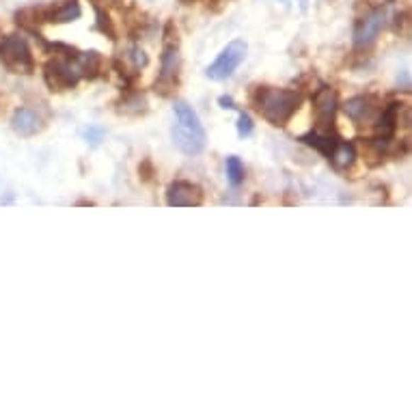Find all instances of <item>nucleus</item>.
<instances>
[{"mask_svg":"<svg viewBox=\"0 0 412 412\" xmlns=\"http://www.w3.org/2000/svg\"><path fill=\"white\" fill-rule=\"evenodd\" d=\"M304 95L298 89H277V87H255L250 91V104L270 126L283 128L302 106Z\"/></svg>","mask_w":412,"mask_h":412,"instance_id":"obj_1","label":"nucleus"},{"mask_svg":"<svg viewBox=\"0 0 412 412\" xmlns=\"http://www.w3.org/2000/svg\"><path fill=\"white\" fill-rule=\"evenodd\" d=\"M182 74V55H179V35L173 22H167L162 30V57H160V74L153 82V93L160 97H173L179 89Z\"/></svg>","mask_w":412,"mask_h":412,"instance_id":"obj_2","label":"nucleus"},{"mask_svg":"<svg viewBox=\"0 0 412 412\" xmlns=\"http://www.w3.org/2000/svg\"><path fill=\"white\" fill-rule=\"evenodd\" d=\"M175 111V128H173V143L175 147L186 153V156H196L205 149V143H208V134H205V128L199 121V115L192 111V106L184 99H175L173 104Z\"/></svg>","mask_w":412,"mask_h":412,"instance_id":"obj_3","label":"nucleus"},{"mask_svg":"<svg viewBox=\"0 0 412 412\" xmlns=\"http://www.w3.org/2000/svg\"><path fill=\"white\" fill-rule=\"evenodd\" d=\"M0 63L11 74H33L35 72V57L28 41L22 35H5L0 39Z\"/></svg>","mask_w":412,"mask_h":412,"instance_id":"obj_4","label":"nucleus"},{"mask_svg":"<svg viewBox=\"0 0 412 412\" xmlns=\"http://www.w3.org/2000/svg\"><path fill=\"white\" fill-rule=\"evenodd\" d=\"M391 9H393V0L372 9L369 13H365L363 20L356 24V28H354V48L356 50H367L374 45V41L378 39L382 28L391 22Z\"/></svg>","mask_w":412,"mask_h":412,"instance_id":"obj_5","label":"nucleus"},{"mask_svg":"<svg viewBox=\"0 0 412 412\" xmlns=\"http://www.w3.org/2000/svg\"><path fill=\"white\" fill-rule=\"evenodd\" d=\"M43 80L48 84V89L55 91V93H63V91H69V89H76V84L80 82V76L76 72L74 59L57 57L55 55L43 67Z\"/></svg>","mask_w":412,"mask_h":412,"instance_id":"obj_6","label":"nucleus"},{"mask_svg":"<svg viewBox=\"0 0 412 412\" xmlns=\"http://www.w3.org/2000/svg\"><path fill=\"white\" fill-rule=\"evenodd\" d=\"M339 108V97L333 87H320L313 91V115H316V130L335 134V117Z\"/></svg>","mask_w":412,"mask_h":412,"instance_id":"obj_7","label":"nucleus"},{"mask_svg":"<svg viewBox=\"0 0 412 412\" xmlns=\"http://www.w3.org/2000/svg\"><path fill=\"white\" fill-rule=\"evenodd\" d=\"M246 52H248V45L244 39H235L231 41L223 52L218 55V59L205 69V74H208V78L212 80H227L229 76H233V72L244 63L246 59Z\"/></svg>","mask_w":412,"mask_h":412,"instance_id":"obj_8","label":"nucleus"},{"mask_svg":"<svg viewBox=\"0 0 412 412\" xmlns=\"http://www.w3.org/2000/svg\"><path fill=\"white\" fill-rule=\"evenodd\" d=\"M380 99L376 95H356L352 99H347L343 104V113L356 123V126H363V123H372L376 121L378 113H380Z\"/></svg>","mask_w":412,"mask_h":412,"instance_id":"obj_9","label":"nucleus"},{"mask_svg":"<svg viewBox=\"0 0 412 412\" xmlns=\"http://www.w3.org/2000/svg\"><path fill=\"white\" fill-rule=\"evenodd\" d=\"M205 201V192L199 184L192 182H175L167 190L169 208H199Z\"/></svg>","mask_w":412,"mask_h":412,"instance_id":"obj_10","label":"nucleus"},{"mask_svg":"<svg viewBox=\"0 0 412 412\" xmlns=\"http://www.w3.org/2000/svg\"><path fill=\"white\" fill-rule=\"evenodd\" d=\"M401 104L399 101H389L386 106L380 108L376 121H374V132H376V138H382V140H391L395 138L397 130H399V115H401Z\"/></svg>","mask_w":412,"mask_h":412,"instance_id":"obj_11","label":"nucleus"},{"mask_svg":"<svg viewBox=\"0 0 412 412\" xmlns=\"http://www.w3.org/2000/svg\"><path fill=\"white\" fill-rule=\"evenodd\" d=\"M74 65H76L80 80L82 78L97 80V78L106 76V61L99 52H95V50H91V52H78V57L74 59Z\"/></svg>","mask_w":412,"mask_h":412,"instance_id":"obj_12","label":"nucleus"},{"mask_svg":"<svg viewBox=\"0 0 412 412\" xmlns=\"http://www.w3.org/2000/svg\"><path fill=\"white\" fill-rule=\"evenodd\" d=\"M11 128L20 134V136H35V134H39L43 128H45V123H43V119H41V115L39 113H35V111H30V108H18L16 113H13V117H11Z\"/></svg>","mask_w":412,"mask_h":412,"instance_id":"obj_13","label":"nucleus"},{"mask_svg":"<svg viewBox=\"0 0 412 412\" xmlns=\"http://www.w3.org/2000/svg\"><path fill=\"white\" fill-rule=\"evenodd\" d=\"M302 145H308V147H313L316 151H320L322 156H330L333 153V149L337 147V143L341 140L339 136H337V132L335 134H326V132H318V130H311V132H306V134H302L300 138H298Z\"/></svg>","mask_w":412,"mask_h":412,"instance_id":"obj_14","label":"nucleus"},{"mask_svg":"<svg viewBox=\"0 0 412 412\" xmlns=\"http://www.w3.org/2000/svg\"><path fill=\"white\" fill-rule=\"evenodd\" d=\"M356 158H358L356 147H354L352 143H345V140H339L337 147L333 149V153L328 156V160L333 162V167H335L337 171H341V173L350 171V169L354 167Z\"/></svg>","mask_w":412,"mask_h":412,"instance_id":"obj_15","label":"nucleus"},{"mask_svg":"<svg viewBox=\"0 0 412 412\" xmlns=\"http://www.w3.org/2000/svg\"><path fill=\"white\" fill-rule=\"evenodd\" d=\"M117 106H119L117 111L123 115H143V113H147V99L140 91L130 87V89H126V93L119 99Z\"/></svg>","mask_w":412,"mask_h":412,"instance_id":"obj_16","label":"nucleus"},{"mask_svg":"<svg viewBox=\"0 0 412 412\" xmlns=\"http://www.w3.org/2000/svg\"><path fill=\"white\" fill-rule=\"evenodd\" d=\"M93 9H95V28L101 33V35H106L111 41H117V26L111 18V13L106 11V7H101L99 3H93Z\"/></svg>","mask_w":412,"mask_h":412,"instance_id":"obj_17","label":"nucleus"},{"mask_svg":"<svg viewBox=\"0 0 412 412\" xmlns=\"http://www.w3.org/2000/svg\"><path fill=\"white\" fill-rule=\"evenodd\" d=\"M225 169H227V179L233 184V186H240L244 184V177H246V171H244V165L238 156H229L227 162H225Z\"/></svg>","mask_w":412,"mask_h":412,"instance_id":"obj_18","label":"nucleus"},{"mask_svg":"<svg viewBox=\"0 0 412 412\" xmlns=\"http://www.w3.org/2000/svg\"><path fill=\"white\" fill-rule=\"evenodd\" d=\"M123 59L128 61V65H132L134 69H145L147 65H149V59H147V55L143 52V50L138 48V45H132L128 52L123 55Z\"/></svg>","mask_w":412,"mask_h":412,"instance_id":"obj_19","label":"nucleus"},{"mask_svg":"<svg viewBox=\"0 0 412 412\" xmlns=\"http://www.w3.org/2000/svg\"><path fill=\"white\" fill-rule=\"evenodd\" d=\"M252 130H255V123H252L250 115L248 113H240V117H238V136L240 138H248L252 134Z\"/></svg>","mask_w":412,"mask_h":412,"instance_id":"obj_20","label":"nucleus"},{"mask_svg":"<svg viewBox=\"0 0 412 412\" xmlns=\"http://www.w3.org/2000/svg\"><path fill=\"white\" fill-rule=\"evenodd\" d=\"M138 177H140V182H145V184L153 182V177H156V167H153V162H151L149 158H145V160L138 165Z\"/></svg>","mask_w":412,"mask_h":412,"instance_id":"obj_21","label":"nucleus"},{"mask_svg":"<svg viewBox=\"0 0 412 412\" xmlns=\"http://www.w3.org/2000/svg\"><path fill=\"white\" fill-rule=\"evenodd\" d=\"M218 104H221V108H227V111H235L238 108L235 106V99L231 95H221L218 97Z\"/></svg>","mask_w":412,"mask_h":412,"instance_id":"obj_22","label":"nucleus"},{"mask_svg":"<svg viewBox=\"0 0 412 412\" xmlns=\"http://www.w3.org/2000/svg\"><path fill=\"white\" fill-rule=\"evenodd\" d=\"M87 136H93V140L91 143H99V136H101V130H87Z\"/></svg>","mask_w":412,"mask_h":412,"instance_id":"obj_23","label":"nucleus"},{"mask_svg":"<svg viewBox=\"0 0 412 412\" xmlns=\"http://www.w3.org/2000/svg\"><path fill=\"white\" fill-rule=\"evenodd\" d=\"M93 3H104V5H121V0H93Z\"/></svg>","mask_w":412,"mask_h":412,"instance_id":"obj_24","label":"nucleus"},{"mask_svg":"<svg viewBox=\"0 0 412 412\" xmlns=\"http://www.w3.org/2000/svg\"><path fill=\"white\" fill-rule=\"evenodd\" d=\"M401 84H403V87H406V89H408V87H410V82H408V74H406V72H403V74H401Z\"/></svg>","mask_w":412,"mask_h":412,"instance_id":"obj_25","label":"nucleus"},{"mask_svg":"<svg viewBox=\"0 0 412 412\" xmlns=\"http://www.w3.org/2000/svg\"><path fill=\"white\" fill-rule=\"evenodd\" d=\"M192 3H196V0H182V5H192Z\"/></svg>","mask_w":412,"mask_h":412,"instance_id":"obj_26","label":"nucleus"},{"mask_svg":"<svg viewBox=\"0 0 412 412\" xmlns=\"http://www.w3.org/2000/svg\"><path fill=\"white\" fill-rule=\"evenodd\" d=\"M0 33H3V30H0Z\"/></svg>","mask_w":412,"mask_h":412,"instance_id":"obj_27","label":"nucleus"}]
</instances>
